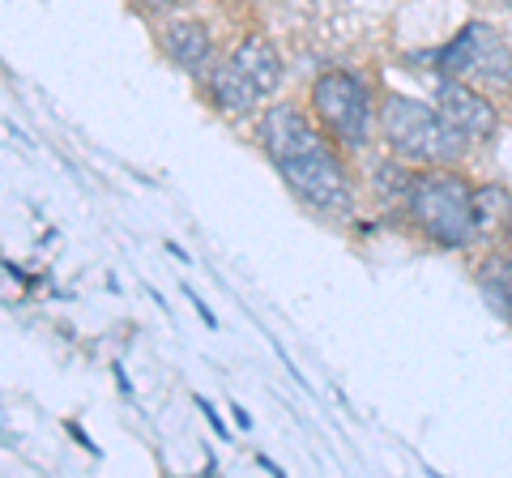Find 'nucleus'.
I'll return each mask as SVG.
<instances>
[{
	"label": "nucleus",
	"instance_id": "f257e3e1",
	"mask_svg": "<svg viewBox=\"0 0 512 478\" xmlns=\"http://www.w3.org/2000/svg\"><path fill=\"white\" fill-rule=\"evenodd\" d=\"M380 124H384L389 146L402 158H414V163H457V158L466 154V141H470L457 124L444 120L440 107L406 99V94L384 99Z\"/></svg>",
	"mask_w": 512,
	"mask_h": 478
},
{
	"label": "nucleus",
	"instance_id": "f03ea898",
	"mask_svg": "<svg viewBox=\"0 0 512 478\" xmlns=\"http://www.w3.org/2000/svg\"><path fill=\"white\" fill-rule=\"evenodd\" d=\"M406 205H410L414 222L444 248H466L470 239L483 235L478 210H474V188L461 180V175H444V171L414 175Z\"/></svg>",
	"mask_w": 512,
	"mask_h": 478
},
{
	"label": "nucleus",
	"instance_id": "7ed1b4c3",
	"mask_svg": "<svg viewBox=\"0 0 512 478\" xmlns=\"http://www.w3.org/2000/svg\"><path fill=\"white\" fill-rule=\"evenodd\" d=\"M436 69L461 82H478V86H512V52L508 43L495 35L491 26L470 22L453 43H444L436 56Z\"/></svg>",
	"mask_w": 512,
	"mask_h": 478
},
{
	"label": "nucleus",
	"instance_id": "20e7f679",
	"mask_svg": "<svg viewBox=\"0 0 512 478\" xmlns=\"http://www.w3.org/2000/svg\"><path fill=\"white\" fill-rule=\"evenodd\" d=\"M312 107L342 146H350V150L367 146V137H372V99H367V86L355 73L333 69L325 77H316Z\"/></svg>",
	"mask_w": 512,
	"mask_h": 478
},
{
	"label": "nucleus",
	"instance_id": "39448f33",
	"mask_svg": "<svg viewBox=\"0 0 512 478\" xmlns=\"http://www.w3.org/2000/svg\"><path fill=\"white\" fill-rule=\"evenodd\" d=\"M282 180L291 184V193L299 201H308L312 210H325V214H338L350 205V184H346V171L342 163L333 158L325 146H316L308 154H295L278 163Z\"/></svg>",
	"mask_w": 512,
	"mask_h": 478
},
{
	"label": "nucleus",
	"instance_id": "423d86ee",
	"mask_svg": "<svg viewBox=\"0 0 512 478\" xmlns=\"http://www.w3.org/2000/svg\"><path fill=\"white\" fill-rule=\"evenodd\" d=\"M261 146L269 150L274 163H286V158L308 154L316 146H325V141H320V133L312 129V120L303 116L299 107L278 103V107H269L261 116Z\"/></svg>",
	"mask_w": 512,
	"mask_h": 478
},
{
	"label": "nucleus",
	"instance_id": "0eeeda50",
	"mask_svg": "<svg viewBox=\"0 0 512 478\" xmlns=\"http://www.w3.org/2000/svg\"><path fill=\"white\" fill-rule=\"evenodd\" d=\"M436 107L444 111L448 124H457L466 137H491L495 133V107L461 77H444L436 90Z\"/></svg>",
	"mask_w": 512,
	"mask_h": 478
},
{
	"label": "nucleus",
	"instance_id": "6e6552de",
	"mask_svg": "<svg viewBox=\"0 0 512 478\" xmlns=\"http://www.w3.org/2000/svg\"><path fill=\"white\" fill-rule=\"evenodd\" d=\"M231 69L244 77V82L261 94H274L278 90V82H282V56L274 52V43L269 39H261V35H248L244 43L231 52Z\"/></svg>",
	"mask_w": 512,
	"mask_h": 478
},
{
	"label": "nucleus",
	"instance_id": "1a4fd4ad",
	"mask_svg": "<svg viewBox=\"0 0 512 478\" xmlns=\"http://www.w3.org/2000/svg\"><path fill=\"white\" fill-rule=\"evenodd\" d=\"M167 56L188 73H201L210 60V30L201 22H175L167 30Z\"/></svg>",
	"mask_w": 512,
	"mask_h": 478
},
{
	"label": "nucleus",
	"instance_id": "9d476101",
	"mask_svg": "<svg viewBox=\"0 0 512 478\" xmlns=\"http://www.w3.org/2000/svg\"><path fill=\"white\" fill-rule=\"evenodd\" d=\"M478 286L491 299V308L512 321V261L508 257H487L483 269H478Z\"/></svg>",
	"mask_w": 512,
	"mask_h": 478
},
{
	"label": "nucleus",
	"instance_id": "9b49d317",
	"mask_svg": "<svg viewBox=\"0 0 512 478\" xmlns=\"http://www.w3.org/2000/svg\"><path fill=\"white\" fill-rule=\"evenodd\" d=\"M214 99H218L222 111H252L261 94H256V90L244 82V77L231 69V60H227V65L214 73Z\"/></svg>",
	"mask_w": 512,
	"mask_h": 478
},
{
	"label": "nucleus",
	"instance_id": "f8f14e48",
	"mask_svg": "<svg viewBox=\"0 0 512 478\" xmlns=\"http://www.w3.org/2000/svg\"><path fill=\"white\" fill-rule=\"evenodd\" d=\"M508 193H504V188H474V210H478V227H483V231H491L495 227V222H500L504 214H508Z\"/></svg>",
	"mask_w": 512,
	"mask_h": 478
},
{
	"label": "nucleus",
	"instance_id": "ddd939ff",
	"mask_svg": "<svg viewBox=\"0 0 512 478\" xmlns=\"http://www.w3.org/2000/svg\"><path fill=\"white\" fill-rule=\"evenodd\" d=\"M410 188H414V175L406 167H393V163H384L376 171V193L384 201H410Z\"/></svg>",
	"mask_w": 512,
	"mask_h": 478
}]
</instances>
